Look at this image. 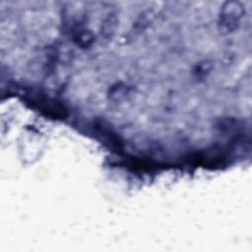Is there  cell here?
Returning a JSON list of instances; mask_svg holds the SVG:
<instances>
[{
    "instance_id": "6da1fadb",
    "label": "cell",
    "mask_w": 252,
    "mask_h": 252,
    "mask_svg": "<svg viewBox=\"0 0 252 252\" xmlns=\"http://www.w3.org/2000/svg\"><path fill=\"white\" fill-rule=\"evenodd\" d=\"M244 14V7L241 2L231 0L226 1L221 6L220 17H219V25L222 32H232L235 31Z\"/></svg>"
},
{
    "instance_id": "7a4b0ae2",
    "label": "cell",
    "mask_w": 252,
    "mask_h": 252,
    "mask_svg": "<svg viewBox=\"0 0 252 252\" xmlns=\"http://www.w3.org/2000/svg\"><path fill=\"white\" fill-rule=\"evenodd\" d=\"M32 103L38 107L46 115L53 118H64L67 115V109L64 104L42 95L32 98Z\"/></svg>"
},
{
    "instance_id": "3957f363",
    "label": "cell",
    "mask_w": 252,
    "mask_h": 252,
    "mask_svg": "<svg viewBox=\"0 0 252 252\" xmlns=\"http://www.w3.org/2000/svg\"><path fill=\"white\" fill-rule=\"evenodd\" d=\"M219 149L208 150L205 152L195 153L192 157H190V161L192 163H197L201 165H217L220 164L224 160V155L221 151H218Z\"/></svg>"
},
{
    "instance_id": "277c9868",
    "label": "cell",
    "mask_w": 252,
    "mask_h": 252,
    "mask_svg": "<svg viewBox=\"0 0 252 252\" xmlns=\"http://www.w3.org/2000/svg\"><path fill=\"white\" fill-rule=\"evenodd\" d=\"M117 25V16L114 11H109L103 18L100 25V36L103 39L108 40L114 34Z\"/></svg>"
},
{
    "instance_id": "5b68a950",
    "label": "cell",
    "mask_w": 252,
    "mask_h": 252,
    "mask_svg": "<svg viewBox=\"0 0 252 252\" xmlns=\"http://www.w3.org/2000/svg\"><path fill=\"white\" fill-rule=\"evenodd\" d=\"M94 34L92 33V32L88 31L87 29H83V28H77L74 31L73 33V40L75 41V43L83 48L89 47L93 44L94 42Z\"/></svg>"
},
{
    "instance_id": "8992f818",
    "label": "cell",
    "mask_w": 252,
    "mask_h": 252,
    "mask_svg": "<svg viewBox=\"0 0 252 252\" xmlns=\"http://www.w3.org/2000/svg\"><path fill=\"white\" fill-rule=\"evenodd\" d=\"M131 88L123 84H116L109 90V98L113 101H121L130 94Z\"/></svg>"
}]
</instances>
